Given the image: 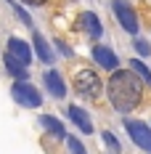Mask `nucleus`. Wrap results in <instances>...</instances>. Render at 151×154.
I'll list each match as a JSON object with an SVG mask.
<instances>
[{"label": "nucleus", "mask_w": 151, "mask_h": 154, "mask_svg": "<svg viewBox=\"0 0 151 154\" xmlns=\"http://www.w3.org/2000/svg\"><path fill=\"white\" fill-rule=\"evenodd\" d=\"M140 80L135 77V72L130 69H119V72H114V75L109 77V101H111V106L117 109V112H133V109L140 104Z\"/></svg>", "instance_id": "obj_1"}, {"label": "nucleus", "mask_w": 151, "mask_h": 154, "mask_svg": "<svg viewBox=\"0 0 151 154\" xmlns=\"http://www.w3.org/2000/svg\"><path fill=\"white\" fill-rule=\"evenodd\" d=\"M11 96H14L16 104H21V106L27 109H35L43 104V98H40V91L35 88V85H29L27 80H16L14 88H11Z\"/></svg>", "instance_id": "obj_2"}, {"label": "nucleus", "mask_w": 151, "mask_h": 154, "mask_svg": "<svg viewBox=\"0 0 151 154\" xmlns=\"http://www.w3.org/2000/svg\"><path fill=\"white\" fill-rule=\"evenodd\" d=\"M74 91L80 96H98L101 91V77L90 69H80L74 75Z\"/></svg>", "instance_id": "obj_3"}, {"label": "nucleus", "mask_w": 151, "mask_h": 154, "mask_svg": "<svg viewBox=\"0 0 151 154\" xmlns=\"http://www.w3.org/2000/svg\"><path fill=\"white\" fill-rule=\"evenodd\" d=\"M114 14H117L119 24L130 32V35H135V32H138V19H135V11L130 8V3H125V0H114Z\"/></svg>", "instance_id": "obj_4"}, {"label": "nucleus", "mask_w": 151, "mask_h": 154, "mask_svg": "<svg viewBox=\"0 0 151 154\" xmlns=\"http://www.w3.org/2000/svg\"><path fill=\"white\" fill-rule=\"evenodd\" d=\"M125 128H127L130 138L135 141L140 149H146V152L151 154V130H149V128H146L143 122H135V120H127V122H125Z\"/></svg>", "instance_id": "obj_5"}, {"label": "nucleus", "mask_w": 151, "mask_h": 154, "mask_svg": "<svg viewBox=\"0 0 151 154\" xmlns=\"http://www.w3.org/2000/svg\"><path fill=\"white\" fill-rule=\"evenodd\" d=\"M43 82H45L48 93H50L53 98H64V96H66V85H64V80H61L59 72H53V69H50V72H45Z\"/></svg>", "instance_id": "obj_6"}, {"label": "nucleus", "mask_w": 151, "mask_h": 154, "mask_svg": "<svg viewBox=\"0 0 151 154\" xmlns=\"http://www.w3.org/2000/svg\"><path fill=\"white\" fill-rule=\"evenodd\" d=\"M8 53H11L14 59H19L24 66L32 61V51H29V45H27L24 40H19V37H11V40H8Z\"/></svg>", "instance_id": "obj_7"}, {"label": "nucleus", "mask_w": 151, "mask_h": 154, "mask_svg": "<svg viewBox=\"0 0 151 154\" xmlns=\"http://www.w3.org/2000/svg\"><path fill=\"white\" fill-rule=\"evenodd\" d=\"M93 59L101 64L104 69H117V56L111 48H104V45H95L93 48Z\"/></svg>", "instance_id": "obj_8"}, {"label": "nucleus", "mask_w": 151, "mask_h": 154, "mask_svg": "<svg viewBox=\"0 0 151 154\" xmlns=\"http://www.w3.org/2000/svg\"><path fill=\"white\" fill-rule=\"evenodd\" d=\"M69 117H72V122H74L82 133H93V122H90V117H88V112H85V109L69 106Z\"/></svg>", "instance_id": "obj_9"}, {"label": "nucleus", "mask_w": 151, "mask_h": 154, "mask_svg": "<svg viewBox=\"0 0 151 154\" xmlns=\"http://www.w3.org/2000/svg\"><path fill=\"white\" fill-rule=\"evenodd\" d=\"M82 27H85V32H88L90 37H101V35H104V27H101L98 16L90 14V11H85V14H82Z\"/></svg>", "instance_id": "obj_10"}, {"label": "nucleus", "mask_w": 151, "mask_h": 154, "mask_svg": "<svg viewBox=\"0 0 151 154\" xmlns=\"http://www.w3.org/2000/svg\"><path fill=\"white\" fill-rule=\"evenodd\" d=\"M35 51H37V56H40V61L50 64L56 56H53V51H50V45L45 43V37L43 35H35Z\"/></svg>", "instance_id": "obj_11"}, {"label": "nucleus", "mask_w": 151, "mask_h": 154, "mask_svg": "<svg viewBox=\"0 0 151 154\" xmlns=\"http://www.w3.org/2000/svg\"><path fill=\"white\" fill-rule=\"evenodd\" d=\"M5 66H8V72L14 77H19V80H27V66L19 61V59H14L11 53H5Z\"/></svg>", "instance_id": "obj_12"}, {"label": "nucleus", "mask_w": 151, "mask_h": 154, "mask_svg": "<svg viewBox=\"0 0 151 154\" xmlns=\"http://www.w3.org/2000/svg\"><path fill=\"white\" fill-rule=\"evenodd\" d=\"M40 122L45 125V128L53 133V136H56V138H64V125H61L56 117H50V114H43V117H40Z\"/></svg>", "instance_id": "obj_13"}, {"label": "nucleus", "mask_w": 151, "mask_h": 154, "mask_svg": "<svg viewBox=\"0 0 151 154\" xmlns=\"http://www.w3.org/2000/svg\"><path fill=\"white\" fill-rule=\"evenodd\" d=\"M130 69H133L143 82H149V85H151V72H149V66H146L143 61H135V59H133V61H130Z\"/></svg>", "instance_id": "obj_14"}, {"label": "nucleus", "mask_w": 151, "mask_h": 154, "mask_svg": "<svg viewBox=\"0 0 151 154\" xmlns=\"http://www.w3.org/2000/svg\"><path fill=\"white\" fill-rule=\"evenodd\" d=\"M66 146H69V152H72V154H88V152H85V146H82L77 138H66Z\"/></svg>", "instance_id": "obj_15"}, {"label": "nucleus", "mask_w": 151, "mask_h": 154, "mask_svg": "<svg viewBox=\"0 0 151 154\" xmlns=\"http://www.w3.org/2000/svg\"><path fill=\"white\" fill-rule=\"evenodd\" d=\"M104 141H106V146H109V152H114V154H119V143H117V138L106 130L104 133Z\"/></svg>", "instance_id": "obj_16"}, {"label": "nucleus", "mask_w": 151, "mask_h": 154, "mask_svg": "<svg viewBox=\"0 0 151 154\" xmlns=\"http://www.w3.org/2000/svg\"><path fill=\"white\" fill-rule=\"evenodd\" d=\"M135 48H138V53H140V56H149V53H151V48H149L146 40H135Z\"/></svg>", "instance_id": "obj_17"}, {"label": "nucleus", "mask_w": 151, "mask_h": 154, "mask_svg": "<svg viewBox=\"0 0 151 154\" xmlns=\"http://www.w3.org/2000/svg\"><path fill=\"white\" fill-rule=\"evenodd\" d=\"M24 3H29V5H43L45 0H24Z\"/></svg>", "instance_id": "obj_18"}]
</instances>
